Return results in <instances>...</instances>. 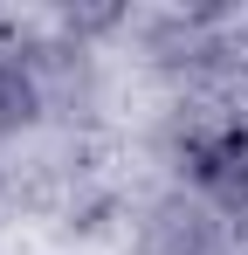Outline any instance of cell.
Here are the masks:
<instances>
[{"label": "cell", "instance_id": "6da1fadb", "mask_svg": "<svg viewBox=\"0 0 248 255\" xmlns=\"http://www.w3.org/2000/svg\"><path fill=\"white\" fill-rule=\"evenodd\" d=\"M172 159H179V186L186 193H200L221 221L248 228V118L242 111L186 125Z\"/></svg>", "mask_w": 248, "mask_h": 255}, {"label": "cell", "instance_id": "7a4b0ae2", "mask_svg": "<svg viewBox=\"0 0 248 255\" xmlns=\"http://www.w3.org/2000/svg\"><path fill=\"white\" fill-rule=\"evenodd\" d=\"M138 255H235V221H221L200 193L172 186L138 221Z\"/></svg>", "mask_w": 248, "mask_h": 255}, {"label": "cell", "instance_id": "3957f363", "mask_svg": "<svg viewBox=\"0 0 248 255\" xmlns=\"http://www.w3.org/2000/svg\"><path fill=\"white\" fill-rule=\"evenodd\" d=\"M21 55L48 97V118H76L97 104V48L69 42V35H41V42H21Z\"/></svg>", "mask_w": 248, "mask_h": 255}, {"label": "cell", "instance_id": "277c9868", "mask_svg": "<svg viewBox=\"0 0 248 255\" xmlns=\"http://www.w3.org/2000/svg\"><path fill=\"white\" fill-rule=\"evenodd\" d=\"M41 118H48V97H41L28 55L21 48H0V145L7 138H28Z\"/></svg>", "mask_w": 248, "mask_h": 255}, {"label": "cell", "instance_id": "5b68a950", "mask_svg": "<svg viewBox=\"0 0 248 255\" xmlns=\"http://www.w3.org/2000/svg\"><path fill=\"white\" fill-rule=\"evenodd\" d=\"M118 28H131V7H62L55 14V35H69V42H97V35H118Z\"/></svg>", "mask_w": 248, "mask_h": 255}, {"label": "cell", "instance_id": "8992f818", "mask_svg": "<svg viewBox=\"0 0 248 255\" xmlns=\"http://www.w3.org/2000/svg\"><path fill=\"white\" fill-rule=\"evenodd\" d=\"M0 193H7V172H0Z\"/></svg>", "mask_w": 248, "mask_h": 255}]
</instances>
